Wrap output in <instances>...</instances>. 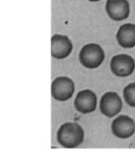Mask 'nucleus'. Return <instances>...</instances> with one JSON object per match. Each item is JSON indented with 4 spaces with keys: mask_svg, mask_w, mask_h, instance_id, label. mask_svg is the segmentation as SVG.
I'll use <instances>...</instances> for the list:
<instances>
[{
    "mask_svg": "<svg viewBox=\"0 0 135 153\" xmlns=\"http://www.w3.org/2000/svg\"><path fill=\"white\" fill-rule=\"evenodd\" d=\"M123 100L118 93L108 91L102 95L99 100V111L108 118L117 117L123 109Z\"/></svg>",
    "mask_w": 135,
    "mask_h": 153,
    "instance_id": "obj_3",
    "label": "nucleus"
},
{
    "mask_svg": "<svg viewBox=\"0 0 135 153\" xmlns=\"http://www.w3.org/2000/svg\"><path fill=\"white\" fill-rule=\"evenodd\" d=\"M116 40L124 48H132L135 47V24L125 23L118 29Z\"/></svg>",
    "mask_w": 135,
    "mask_h": 153,
    "instance_id": "obj_10",
    "label": "nucleus"
},
{
    "mask_svg": "<svg viewBox=\"0 0 135 153\" xmlns=\"http://www.w3.org/2000/svg\"><path fill=\"white\" fill-rule=\"evenodd\" d=\"M90 2H98V1H100V0H89Z\"/></svg>",
    "mask_w": 135,
    "mask_h": 153,
    "instance_id": "obj_12",
    "label": "nucleus"
},
{
    "mask_svg": "<svg viewBox=\"0 0 135 153\" xmlns=\"http://www.w3.org/2000/svg\"><path fill=\"white\" fill-rule=\"evenodd\" d=\"M73 106L75 110L82 115L94 112L98 106V98L96 93L89 89L79 91L74 99Z\"/></svg>",
    "mask_w": 135,
    "mask_h": 153,
    "instance_id": "obj_6",
    "label": "nucleus"
},
{
    "mask_svg": "<svg viewBox=\"0 0 135 153\" xmlns=\"http://www.w3.org/2000/svg\"><path fill=\"white\" fill-rule=\"evenodd\" d=\"M73 50V43L67 36L56 34L51 38V56L56 59L67 57Z\"/></svg>",
    "mask_w": 135,
    "mask_h": 153,
    "instance_id": "obj_9",
    "label": "nucleus"
},
{
    "mask_svg": "<svg viewBox=\"0 0 135 153\" xmlns=\"http://www.w3.org/2000/svg\"><path fill=\"white\" fill-rule=\"evenodd\" d=\"M111 132L118 139H129L134 134L135 121L128 115H119L111 123Z\"/></svg>",
    "mask_w": 135,
    "mask_h": 153,
    "instance_id": "obj_5",
    "label": "nucleus"
},
{
    "mask_svg": "<svg viewBox=\"0 0 135 153\" xmlns=\"http://www.w3.org/2000/svg\"><path fill=\"white\" fill-rule=\"evenodd\" d=\"M75 91V85L72 79L66 76L56 78L51 84V95L57 101H66L70 100Z\"/></svg>",
    "mask_w": 135,
    "mask_h": 153,
    "instance_id": "obj_4",
    "label": "nucleus"
},
{
    "mask_svg": "<svg viewBox=\"0 0 135 153\" xmlns=\"http://www.w3.org/2000/svg\"><path fill=\"white\" fill-rule=\"evenodd\" d=\"M106 11L113 21H124L130 15V4L127 0H108Z\"/></svg>",
    "mask_w": 135,
    "mask_h": 153,
    "instance_id": "obj_8",
    "label": "nucleus"
},
{
    "mask_svg": "<svg viewBox=\"0 0 135 153\" xmlns=\"http://www.w3.org/2000/svg\"><path fill=\"white\" fill-rule=\"evenodd\" d=\"M123 98L129 107L135 108V82H131L124 88Z\"/></svg>",
    "mask_w": 135,
    "mask_h": 153,
    "instance_id": "obj_11",
    "label": "nucleus"
},
{
    "mask_svg": "<svg viewBox=\"0 0 135 153\" xmlns=\"http://www.w3.org/2000/svg\"><path fill=\"white\" fill-rule=\"evenodd\" d=\"M84 130L76 122L62 124L56 131V141L60 146L67 149L79 147L84 141Z\"/></svg>",
    "mask_w": 135,
    "mask_h": 153,
    "instance_id": "obj_1",
    "label": "nucleus"
},
{
    "mask_svg": "<svg viewBox=\"0 0 135 153\" xmlns=\"http://www.w3.org/2000/svg\"><path fill=\"white\" fill-rule=\"evenodd\" d=\"M105 59V52L101 46L96 43L85 45L79 54L81 64L89 69H95L100 66Z\"/></svg>",
    "mask_w": 135,
    "mask_h": 153,
    "instance_id": "obj_2",
    "label": "nucleus"
},
{
    "mask_svg": "<svg viewBox=\"0 0 135 153\" xmlns=\"http://www.w3.org/2000/svg\"><path fill=\"white\" fill-rule=\"evenodd\" d=\"M110 69L117 77H128L134 72V59L126 54L116 55L111 59Z\"/></svg>",
    "mask_w": 135,
    "mask_h": 153,
    "instance_id": "obj_7",
    "label": "nucleus"
}]
</instances>
